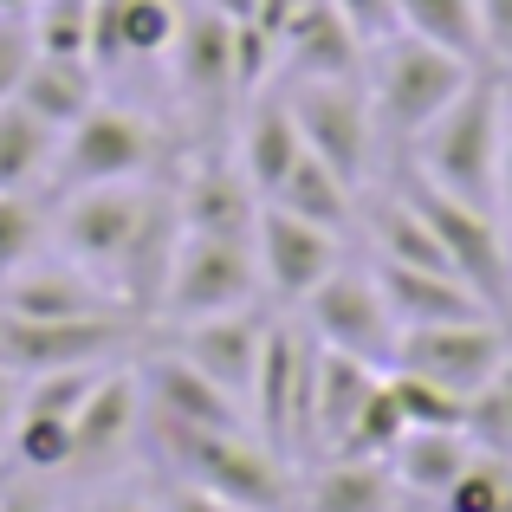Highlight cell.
I'll return each mask as SVG.
<instances>
[{
  "mask_svg": "<svg viewBox=\"0 0 512 512\" xmlns=\"http://www.w3.org/2000/svg\"><path fill=\"white\" fill-rule=\"evenodd\" d=\"M500 130H506V78L474 72V85L415 137V175L467 208L500 214Z\"/></svg>",
  "mask_w": 512,
  "mask_h": 512,
  "instance_id": "1",
  "label": "cell"
},
{
  "mask_svg": "<svg viewBox=\"0 0 512 512\" xmlns=\"http://www.w3.org/2000/svg\"><path fill=\"white\" fill-rule=\"evenodd\" d=\"M156 448L175 474L221 493L240 512H286L292 506V461L260 441L253 428H156Z\"/></svg>",
  "mask_w": 512,
  "mask_h": 512,
  "instance_id": "2",
  "label": "cell"
},
{
  "mask_svg": "<svg viewBox=\"0 0 512 512\" xmlns=\"http://www.w3.org/2000/svg\"><path fill=\"white\" fill-rule=\"evenodd\" d=\"M480 65L461 52L435 46L415 33H389L383 46H370V111L383 117L396 137H422L467 85Z\"/></svg>",
  "mask_w": 512,
  "mask_h": 512,
  "instance_id": "3",
  "label": "cell"
},
{
  "mask_svg": "<svg viewBox=\"0 0 512 512\" xmlns=\"http://www.w3.org/2000/svg\"><path fill=\"white\" fill-rule=\"evenodd\" d=\"M260 292H266V279H260L253 240L182 234L175 240L169 286H163V318L169 325H188V318H214V312H247Z\"/></svg>",
  "mask_w": 512,
  "mask_h": 512,
  "instance_id": "4",
  "label": "cell"
},
{
  "mask_svg": "<svg viewBox=\"0 0 512 512\" xmlns=\"http://www.w3.org/2000/svg\"><path fill=\"white\" fill-rule=\"evenodd\" d=\"M402 195H409L415 214L435 227L448 266L480 292V299H487V312H506V299H512V266H506V221H500V214L467 208V201L441 195L435 182H422V175H409V188H402Z\"/></svg>",
  "mask_w": 512,
  "mask_h": 512,
  "instance_id": "5",
  "label": "cell"
},
{
  "mask_svg": "<svg viewBox=\"0 0 512 512\" xmlns=\"http://www.w3.org/2000/svg\"><path fill=\"white\" fill-rule=\"evenodd\" d=\"M286 104L299 117L305 150L357 188L370 175V143H376V111H370L363 78H299L286 91Z\"/></svg>",
  "mask_w": 512,
  "mask_h": 512,
  "instance_id": "6",
  "label": "cell"
},
{
  "mask_svg": "<svg viewBox=\"0 0 512 512\" xmlns=\"http://www.w3.org/2000/svg\"><path fill=\"white\" fill-rule=\"evenodd\" d=\"M512 357V338L500 318H454V325H415L402 331L396 344V363L389 370H409V376H428L441 383L448 396H480L493 376L506 370Z\"/></svg>",
  "mask_w": 512,
  "mask_h": 512,
  "instance_id": "7",
  "label": "cell"
},
{
  "mask_svg": "<svg viewBox=\"0 0 512 512\" xmlns=\"http://www.w3.org/2000/svg\"><path fill=\"white\" fill-rule=\"evenodd\" d=\"M305 325L325 350H344V357H363L376 370L396 363V344H402V325L389 312L376 273H357V266H338L325 286L305 299Z\"/></svg>",
  "mask_w": 512,
  "mask_h": 512,
  "instance_id": "8",
  "label": "cell"
},
{
  "mask_svg": "<svg viewBox=\"0 0 512 512\" xmlns=\"http://www.w3.org/2000/svg\"><path fill=\"white\" fill-rule=\"evenodd\" d=\"M312 357L318 338L292 325H266V350H260V376H253V435L273 441L279 454H305V415H312Z\"/></svg>",
  "mask_w": 512,
  "mask_h": 512,
  "instance_id": "9",
  "label": "cell"
},
{
  "mask_svg": "<svg viewBox=\"0 0 512 512\" xmlns=\"http://www.w3.org/2000/svg\"><path fill=\"white\" fill-rule=\"evenodd\" d=\"M156 156V130L143 124L124 104H91L72 130L59 137V156H52V175L59 188H98V182H137Z\"/></svg>",
  "mask_w": 512,
  "mask_h": 512,
  "instance_id": "10",
  "label": "cell"
},
{
  "mask_svg": "<svg viewBox=\"0 0 512 512\" xmlns=\"http://www.w3.org/2000/svg\"><path fill=\"white\" fill-rule=\"evenodd\" d=\"M150 188L137 182H98V188H72L59 214V240L72 253V266H85L91 279L111 286L117 266H124L130 240L143 234V214H150Z\"/></svg>",
  "mask_w": 512,
  "mask_h": 512,
  "instance_id": "11",
  "label": "cell"
},
{
  "mask_svg": "<svg viewBox=\"0 0 512 512\" xmlns=\"http://www.w3.org/2000/svg\"><path fill=\"white\" fill-rule=\"evenodd\" d=\"M124 350H130V325L117 312H104V318H7L0 312V370H13V376L111 363Z\"/></svg>",
  "mask_w": 512,
  "mask_h": 512,
  "instance_id": "12",
  "label": "cell"
},
{
  "mask_svg": "<svg viewBox=\"0 0 512 512\" xmlns=\"http://www.w3.org/2000/svg\"><path fill=\"white\" fill-rule=\"evenodd\" d=\"M253 253H260V279L273 299L286 305H305L331 273L344 266L338 253V234L305 214L279 208V201H260V221H253Z\"/></svg>",
  "mask_w": 512,
  "mask_h": 512,
  "instance_id": "13",
  "label": "cell"
},
{
  "mask_svg": "<svg viewBox=\"0 0 512 512\" xmlns=\"http://www.w3.org/2000/svg\"><path fill=\"white\" fill-rule=\"evenodd\" d=\"M137 389H143L150 428H253L247 402H234L221 383H208V376L188 357H175V350L137 363Z\"/></svg>",
  "mask_w": 512,
  "mask_h": 512,
  "instance_id": "14",
  "label": "cell"
},
{
  "mask_svg": "<svg viewBox=\"0 0 512 512\" xmlns=\"http://www.w3.org/2000/svg\"><path fill=\"white\" fill-rule=\"evenodd\" d=\"M260 350H266V318L253 312H214V318H188L175 325V357H188L208 383H221L234 402L253 396L260 376Z\"/></svg>",
  "mask_w": 512,
  "mask_h": 512,
  "instance_id": "15",
  "label": "cell"
},
{
  "mask_svg": "<svg viewBox=\"0 0 512 512\" xmlns=\"http://www.w3.org/2000/svg\"><path fill=\"white\" fill-rule=\"evenodd\" d=\"M169 65H175V85L195 111H221L234 98V20H227L214 0H195L182 7V26H175V46H169Z\"/></svg>",
  "mask_w": 512,
  "mask_h": 512,
  "instance_id": "16",
  "label": "cell"
},
{
  "mask_svg": "<svg viewBox=\"0 0 512 512\" xmlns=\"http://www.w3.org/2000/svg\"><path fill=\"white\" fill-rule=\"evenodd\" d=\"M363 39L331 0H292L279 20V59L299 78H357L363 72Z\"/></svg>",
  "mask_w": 512,
  "mask_h": 512,
  "instance_id": "17",
  "label": "cell"
},
{
  "mask_svg": "<svg viewBox=\"0 0 512 512\" xmlns=\"http://www.w3.org/2000/svg\"><path fill=\"white\" fill-rule=\"evenodd\" d=\"M137 428H143L137 370H104L98 389L85 396V409L72 415V467H78V474H91V467L124 461V448L137 441Z\"/></svg>",
  "mask_w": 512,
  "mask_h": 512,
  "instance_id": "18",
  "label": "cell"
},
{
  "mask_svg": "<svg viewBox=\"0 0 512 512\" xmlns=\"http://www.w3.org/2000/svg\"><path fill=\"white\" fill-rule=\"evenodd\" d=\"M383 383V370L363 357H344V350H325L318 344L312 357V415H305V454H338L350 422H357V409L370 402V389Z\"/></svg>",
  "mask_w": 512,
  "mask_h": 512,
  "instance_id": "19",
  "label": "cell"
},
{
  "mask_svg": "<svg viewBox=\"0 0 512 512\" xmlns=\"http://www.w3.org/2000/svg\"><path fill=\"white\" fill-rule=\"evenodd\" d=\"M370 273H376V286H383V299H389V312H396L402 331H415V325H454V318H500V312H487V299H480L467 279L435 273V266L376 260Z\"/></svg>",
  "mask_w": 512,
  "mask_h": 512,
  "instance_id": "20",
  "label": "cell"
},
{
  "mask_svg": "<svg viewBox=\"0 0 512 512\" xmlns=\"http://www.w3.org/2000/svg\"><path fill=\"white\" fill-rule=\"evenodd\" d=\"M117 292L91 279L85 266H20L0 279V312L7 318H104Z\"/></svg>",
  "mask_w": 512,
  "mask_h": 512,
  "instance_id": "21",
  "label": "cell"
},
{
  "mask_svg": "<svg viewBox=\"0 0 512 512\" xmlns=\"http://www.w3.org/2000/svg\"><path fill=\"white\" fill-rule=\"evenodd\" d=\"M175 214H182V234H234V240H253V221H260V195L253 182L234 169H214V163H195L182 188H175Z\"/></svg>",
  "mask_w": 512,
  "mask_h": 512,
  "instance_id": "22",
  "label": "cell"
},
{
  "mask_svg": "<svg viewBox=\"0 0 512 512\" xmlns=\"http://www.w3.org/2000/svg\"><path fill=\"white\" fill-rule=\"evenodd\" d=\"M182 7L175 0H98L91 20V65H117V59H163L175 46Z\"/></svg>",
  "mask_w": 512,
  "mask_h": 512,
  "instance_id": "23",
  "label": "cell"
},
{
  "mask_svg": "<svg viewBox=\"0 0 512 512\" xmlns=\"http://www.w3.org/2000/svg\"><path fill=\"white\" fill-rule=\"evenodd\" d=\"M299 156H305V137H299L292 104L286 98H253L247 104V124H240V175L253 182V195L266 201L292 175Z\"/></svg>",
  "mask_w": 512,
  "mask_h": 512,
  "instance_id": "24",
  "label": "cell"
},
{
  "mask_svg": "<svg viewBox=\"0 0 512 512\" xmlns=\"http://www.w3.org/2000/svg\"><path fill=\"white\" fill-rule=\"evenodd\" d=\"M467 461H474L467 428H409V435L389 448V474H396V487L415 493V500H441V493L461 480Z\"/></svg>",
  "mask_w": 512,
  "mask_h": 512,
  "instance_id": "25",
  "label": "cell"
},
{
  "mask_svg": "<svg viewBox=\"0 0 512 512\" xmlns=\"http://www.w3.org/2000/svg\"><path fill=\"white\" fill-rule=\"evenodd\" d=\"M13 104H26V111H33L46 130H59V137H65V130H72L78 117L98 104V65H91V59H59V52H39Z\"/></svg>",
  "mask_w": 512,
  "mask_h": 512,
  "instance_id": "26",
  "label": "cell"
},
{
  "mask_svg": "<svg viewBox=\"0 0 512 512\" xmlns=\"http://www.w3.org/2000/svg\"><path fill=\"white\" fill-rule=\"evenodd\" d=\"M396 474L389 461H357V454H331L305 487V512H396Z\"/></svg>",
  "mask_w": 512,
  "mask_h": 512,
  "instance_id": "27",
  "label": "cell"
},
{
  "mask_svg": "<svg viewBox=\"0 0 512 512\" xmlns=\"http://www.w3.org/2000/svg\"><path fill=\"white\" fill-rule=\"evenodd\" d=\"M350 195H357V188H350L338 169H325L312 150H305L299 163H292V175H286V182H279L266 201H279V208H292V214H305V221L344 234V227H350Z\"/></svg>",
  "mask_w": 512,
  "mask_h": 512,
  "instance_id": "28",
  "label": "cell"
},
{
  "mask_svg": "<svg viewBox=\"0 0 512 512\" xmlns=\"http://www.w3.org/2000/svg\"><path fill=\"white\" fill-rule=\"evenodd\" d=\"M396 20L402 33L415 39H435V46L461 52V59H487V46H480V0H396Z\"/></svg>",
  "mask_w": 512,
  "mask_h": 512,
  "instance_id": "29",
  "label": "cell"
},
{
  "mask_svg": "<svg viewBox=\"0 0 512 512\" xmlns=\"http://www.w3.org/2000/svg\"><path fill=\"white\" fill-rule=\"evenodd\" d=\"M52 156H59V130H46L26 104H0V188H26L52 169Z\"/></svg>",
  "mask_w": 512,
  "mask_h": 512,
  "instance_id": "30",
  "label": "cell"
},
{
  "mask_svg": "<svg viewBox=\"0 0 512 512\" xmlns=\"http://www.w3.org/2000/svg\"><path fill=\"white\" fill-rule=\"evenodd\" d=\"M111 370V363H78V370H39L20 383V415H59V422H72L78 409H85V396L98 389V376Z\"/></svg>",
  "mask_w": 512,
  "mask_h": 512,
  "instance_id": "31",
  "label": "cell"
},
{
  "mask_svg": "<svg viewBox=\"0 0 512 512\" xmlns=\"http://www.w3.org/2000/svg\"><path fill=\"white\" fill-rule=\"evenodd\" d=\"M91 20L98 0H33V39L59 59H91Z\"/></svg>",
  "mask_w": 512,
  "mask_h": 512,
  "instance_id": "32",
  "label": "cell"
},
{
  "mask_svg": "<svg viewBox=\"0 0 512 512\" xmlns=\"http://www.w3.org/2000/svg\"><path fill=\"white\" fill-rule=\"evenodd\" d=\"M409 435V422H402V409H396V396H389V376L370 389V402L357 409V422H350V435H344V448L338 454H357V461H389V448ZM331 461V454H325Z\"/></svg>",
  "mask_w": 512,
  "mask_h": 512,
  "instance_id": "33",
  "label": "cell"
},
{
  "mask_svg": "<svg viewBox=\"0 0 512 512\" xmlns=\"http://www.w3.org/2000/svg\"><path fill=\"white\" fill-rule=\"evenodd\" d=\"M7 441L26 474H72V422L59 415H20Z\"/></svg>",
  "mask_w": 512,
  "mask_h": 512,
  "instance_id": "34",
  "label": "cell"
},
{
  "mask_svg": "<svg viewBox=\"0 0 512 512\" xmlns=\"http://www.w3.org/2000/svg\"><path fill=\"white\" fill-rule=\"evenodd\" d=\"M383 376H389V396H396V409H402L409 428H467V402L448 396L441 383L409 376V370H383Z\"/></svg>",
  "mask_w": 512,
  "mask_h": 512,
  "instance_id": "35",
  "label": "cell"
},
{
  "mask_svg": "<svg viewBox=\"0 0 512 512\" xmlns=\"http://www.w3.org/2000/svg\"><path fill=\"white\" fill-rule=\"evenodd\" d=\"M467 441H474L480 454L512 461V357L480 396H467Z\"/></svg>",
  "mask_w": 512,
  "mask_h": 512,
  "instance_id": "36",
  "label": "cell"
},
{
  "mask_svg": "<svg viewBox=\"0 0 512 512\" xmlns=\"http://www.w3.org/2000/svg\"><path fill=\"white\" fill-rule=\"evenodd\" d=\"M506 487H512V461L474 448V461L461 467V480L441 493V512H500L506 506Z\"/></svg>",
  "mask_w": 512,
  "mask_h": 512,
  "instance_id": "37",
  "label": "cell"
},
{
  "mask_svg": "<svg viewBox=\"0 0 512 512\" xmlns=\"http://www.w3.org/2000/svg\"><path fill=\"white\" fill-rule=\"evenodd\" d=\"M39 234H46V221H39V208L26 201V188H0V279L33 266Z\"/></svg>",
  "mask_w": 512,
  "mask_h": 512,
  "instance_id": "38",
  "label": "cell"
},
{
  "mask_svg": "<svg viewBox=\"0 0 512 512\" xmlns=\"http://www.w3.org/2000/svg\"><path fill=\"white\" fill-rule=\"evenodd\" d=\"M39 59V39H33V13H0V104L20 98L26 72Z\"/></svg>",
  "mask_w": 512,
  "mask_h": 512,
  "instance_id": "39",
  "label": "cell"
},
{
  "mask_svg": "<svg viewBox=\"0 0 512 512\" xmlns=\"http://www.w3.org/2000/svg\"><path fill=\"white\" fill-rule=\"evenodd\" d=\"M331 7L350 20V33L363 39V46H383L389 33H402V20H396V0H331Z\"/></svg>",
  "mask_w": 512,
  "mask_h": 512,
  "instance_id": "40",
  "label": "cell"
},
{
  "mask_svg": "<svg viewBox=\"0 0 512 512\" xmlns=\"http://www.w3.org/2000/svg\"><path fill=\"white\" fill-rule=\"evenodd\" d=\"M480 46L487 59L512 65V0H480Z\"/></svg>",
  "mask_w": 512,
  "mask_h": 512,
  "instance_id": "41",
  "label": "cell"
},
{
  "mask_svg": "<svg viewBox=\"0 0 512 512\" xmlns=\"http://www.w3.org/2000/svg\"><path fill=\"white\" fill-rule=\"evenodd\" d=\"M156 512H240V506H227L221 493H208V487H195V480H175V487L156 500Z\"/></svg>",
  "mask_w": 512,
  "mask_h": 512,
  "instance_id": "42",
  "label": "cell"
},
{
  "mask_svg": "<svg viewBox=\"0 0 512 512\" xmlns=\"http://www.w3.org/2000/svg\"><path fill=\"white\" fill-rule=\"evenodd\" d=\"M500 221H512V91H506V130H500Z\"/></svg>",
  "mask_w": 512,
  "mask_h": 512,
  "instance_id": "43",
  "label": "cell"
},
{
  "mask_svg": "<svg viewBox=\"0 0 512 512\" xmlns=\"http://www.w3.org/2000/svg\"><path fill=\"white\" fill-rule=\"evenodd\" d=\"M0 512H59V506H52V493H39V487H7L0 493Z\"/></svg>",
  "mask_w": 512,
  "mask_h": 512,
  "instance_id": "44",
  "label": "cell"
},
{
  "mask_svg": "<svg viewBox=\"0 0 512 512\" xmlns=\"http://www.w3.org/2000/svg\"><path fill=\"white\" fill-rule=\"evenodd\" d=\"M13 422H20V376L0 370V441L13 435Z\"/></svg>",
  "mask_w": 512,
  "mask_h": 512,
  "instance_id": "45",
  "label": "cell"
},
{
  "mask_svg": "<svg viewBox=\"0 0 512 512\" xmlns=\"http://www.w3.org/2000/svg\"><path fill=\"white\" fill-rule=\"evenodd\" d=\"M72 512H156L150 500H137V493H98V500L72 506Z\"/></svg>",
  "mask_w": 512,
  "mask_h": 512,
  "instance_id": "46",
  "label": "cell"
},
{
  "mask_svg": "<svg viewBox=\"0 0 512 512\" xmlns=\"http://www.w3.org/2000/svg\"><path fill=\"white\" fill-rule=\"evenodd\" d=\"M214 7H221L227 20H247V13H260V0H214Z\"/></svg>",
  "mask_w": 512,
  "mask_h": 512,
  "instance_id": "47",
  "label": "cell"
}]
</instances>
